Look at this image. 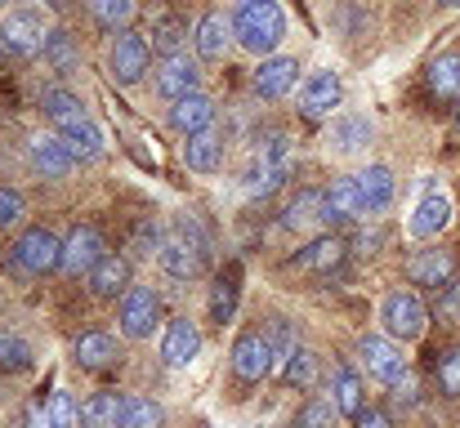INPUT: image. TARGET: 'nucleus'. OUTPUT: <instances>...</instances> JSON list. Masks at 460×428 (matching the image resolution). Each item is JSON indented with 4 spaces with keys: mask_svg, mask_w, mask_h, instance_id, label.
Listing matches in <instances>:
<instances>
[{
    "mask_svg": "<svg viewBox=\"0 0 460 428\" xmlns=\"http://www.w3.org/2000/svg\"><path fill=\"white\" fill-rule=\"evenodd\" d=\"M233 36L246 54L273 58L278 45L287 40V13L278 0H237L233 9Z\"/></svg>",
    "mask_w": 460,
    "mask_h": 428,
    "instance_id": "1",
    "label": "nucleus"
},
{
    "mask_svg": "<svg viewBox=\"0 0 460 428\" xmlns=\"http://www.w3.org/2000/svg\"><path fill=\"white\" fill-rule=\"evenodd\" d=\"M296 170V139L291 135H269L260 143V152L251 156L246 174H242V192L246 197H273Z\"/></svg>",
    "mask_w": 460,
    "mask_h": 428,
    "instance_id": "2",
    "label": "nucleus"
},
{
    "mask_svg": "<svg viewBox=\"0 0 460 428\" xmlns=\"http://www.w3.org/2000/svg\"><path fill=\"white\" fill-rule=\"evenodd\" d=\"M380 326H385V335L394 344H411V339L425 335L429 312H425V303H420L416 290H389L380 299Z\"/></svg>",
    "mask_w": 460,
    "mask_h": 428,
    "instance_id": "3",
    "label": "nucleus"
},
{
    "mask_svg": "<svg viewBox=\"0 0 460 428\" xmlns=\"http://www.w3.org/2000/svg\"><path fill=\"white\" fill-rule=\"evenodd\" d=\"M9 259H13L22 273L45 277V273L63 268V241H58L49 228H27V232H18V241L9 246Z\"/></svg>",
    "mask_w": 460,
    "mask_h": 428,
    "instance_id": "4",
    "label": "nucleus"
},
{
    "mask_svg": "<svg viewBox=\"0 0 460 428\" xmlns=\"http://www.w3.org/2000/svg\"><path fill=\"white\" fill-rule=\"evenodd\" d=\"M358 362H362V371H367L376 384H385V389H394V384H402V380L411 375L402 348H398L394 339H385V335H362V339H358Z\"/></svg>",
    "mask_w": 460,
    "mask_h": 428,
    "instance_id": "5",
    "label": "nucleus"
},
{
    "mask_svg": "<svg viewBox=\"0 0 460 428\" xmlns=\"http://www.w3.org/2000/svg\"><path fill=\"white\" fill-rule=\"evenodd\" d=\"M45 36H49V27H45V18H40L36 9H9V13L0 18V49H4L9 58H31V54H40V49H45Z\"/></svg>",
    "mask_w": 460,
    "mask_h": 428,
    "instance_id": "6",
    "label": "nucleus"
},
{
    "mask_svg": "<svg viewBox=\"0 0 460 428\" xmlns=\"http://www.w3.org/2000/svg\"><path fill=\"white\" fill-rule=\"evenodd\" d=\"M148 63H153V45H148V36H139V31H121V36H112V45H108V76H112L117 85H135V81H144Z\"/></svg>",
    "mask_w": 460,
    "mask_h": 428,
    "instance_id": "7",
    "label": "nucleus"
},
{
    "mask_svg": "<svg viewBox=\"0 0 460 428\" xmlns=\"http://www.w3.org/2000/svg\"><path fill=\"white\" fill-rule=\"evenodd\" d=\"M117 317H121V335L126 339H135V344L153 339L156 326H161V294H156L153 285H130Z\"/></svg>",
    "mask_w": 460,
    "mask_h": 428,
    "instance_id": "8",
    "label": "nucleus"
},
{
    "mask_svg": "<svg viewBox=\"0 0 460 428\" xmlns=\"http://www.w3.org/2000/svg\"><path fill=\"white\" fill-rule=\"evenodd\" d=\"M273 366H278V348H273V339L264 330H242L233 339V371H237V380L260 384L264 375H273Z\"/></svg>",
    "mask_w": 460,
    "mask_h": 428,
    "instance_id": "9",
    "label": "nucleus"
},
{
    "mask_svg": "<svg viewBox=\"0 0 460 428\" xmlns=\"http://www.w3.org/2000/svg\"><path fill=\"white\" fill-rule=\"evenodd\" d=\"M340 103H344V81H340V72H331V67H317V72H308L305 81H300V94H296V108H300V117H308V121H317V117H331Z\"/></svg>",
    "mask_w": 460,
    "mask_h": 428,
    "instance_id": "10",
    "label": "nucleus"
},
{
    "mask_svg": "<svg viewBox=\"0 0 460 428\" xmlns=\"http://www.w3.org/2000/svg\"><path fill=\"white\" fill-rule=\"evenodd\" d=\"M103 255H108V250H103V237H99L94 223H76V228L63 237V273H67V277H90Z\"/></svg>",
    "mask_w": 460,
    "mask_h": 428,
    "instance_id": "11",
    "label": "nucleus"
},
{
    "mask_svg": "<svg viewBox=\"0 0 460 428\" xmlns=\"http://www.w3.org/2000/svg\"><path fill=\"white\" fill-rule=\"evenodd\" d=\"M197 357H201V330H197V321L170 317L165 330H161V362L170 371H188Z\"/></svg>",
    "mask_w": 460,
    "mask_h": 428,
    "instance_id": "12",
    "label": "nucleus"
},
{
    "mask_svg": "<svg viewBox=\"0 0 460 428\" xmlns=\"http://www.w3.org/2000/svg\"><path fill=\"white\" fill-rule=\"evenodd\" d=\"M255 94L260 99H269V103H278V99H287V94H296V85H300V63H296V54H273V58H260V67H255Z\"/></svg>",
    "mask_w": 460,
    "mask_h": 428,
    "instance_id": "13",
    "label": "nucleus"
},
{
    "mask_svg": "<svg viewBox=\"0 0 460 428\" xmlns=\"http://www.w3.org/2000/svg\"><path fill=\"white\" fill-rule=\"evenodd\" d=\"M447 223H452V197H447L443 188H434V179H425V192H420V201H416L407 228H411V237L434 241Z\"/></svg>",
    "mask_w": 460,
    "mask_h": 428,
    "instance_id": "14",
    "label": "nucleus"
},
{
    "mask_svg": "<svg viewBox=\"0 0 460 428\" xmlns=\"http://www.w3.org/2000/svg\"><path fill=\"white\" fill-rule=\"evenodd\" d=\"M197 85H201V67H197V58H188V54H170V58H161L153 72V90L161 99H183V94H197Z\"/></svg>",
    "mask_w": 460,
    "mask_h": 428,
    "instance_id": "15",
    "label": "nucleus"
},
{
    "mask_svg": "<svg viewBox=\"0 0 460 428\" xmlns=\"http://www.w3.org/2000/svg\"><path fill=\"white\" fill-rule=\"evenodd\" d=\"M165 121H170V130L174 135H183V139H192V135H201V130H215V99L210 94H183V99H174L170 108H165Z\"/></svg>",
    "mask_w": 460,
    "mask_h": 428,
    "instance_id": "16",
    "label": "nucleus"
},
{
    "mask_svg": "<svg viewBox=\"0 0 460 428\" xmlns=\"http://www.w3.org/2000/svg\"><path fill=\"white\" fill-rule=\"evenodd\" d=\"M201 259H206V250H201L197 241H188L183 232H170V237L161 241V250H156L161 273L174 277V282H192V277L201 273Z\"/></svg>",
    "mask_w": 460,
    "mask_h": 428,
    "instance_id": "17",
    "label": "nucleus"
},
{
    "mask_svg": "<svg viewBox=\"0 0 460 428\" xmlns=\"http://www.w3.org/2000/svg\"><path fill=\"white\" fill-rule=\"evenodd\" d=\"M233 40H237V36H233V18L219 13V9L201 13L197 27H192V45H197V58H201V63H219Z\"/></svg>",
    "mask_w": 460,
    "mask_h": 428,
    "instance_id": "18",
    "label": "nucleus"
},
{
    "mask_svg": "<svg viewBox=\"0 0 460 428\" xmlns=\"http://www.w3.org/2000/svg\"><path fill=\"white\" fill-rule=\"evenodd\" d=\"M456 255L452 250H443V246H434V250H416L411 255V264H407V277L416 285H429V290H447V285L456 282Z\"/></svg>",
    "mask_w": 460,
    "mask_h": 428,
    "instance_id": "19",
    "label": "nucleus"
},
{
    "mask_svg": "<svg viewBox=\"0 0 460 428\" xmlns=\"http://www.w3.org/2000/svg\"><path fill=\"white\" fill-rule=\"evenodd\" d=\"M27 165H31L40 179H67L76 161H72L67 143L58 139V135H36V139L27 143Z\"/></svg>",
    "mask_w": 460,
    "mask_h": 428,
    "instance_id": "20",
    "label": "nucleus"
},
{
    "mask_svg": "<svg viewBox=\"0 0 460 428\" xmlns=\"http://www.w3.org/2000/svg\"><path fill=\"white\" fill-rule=\"evenodd\" d=\"M353 183H358V192H362L367 214L389 210V205H394V197H398V179H394V170H389V165H367V170H358V174H353Z\"/></svg>",
    "mask_w": 460,
    "mask_h": 428,
    "instance_id": "21",
    "label": "nucleus"
},
{
    "mask_svg": "<svg viewBox=\"0 0 460 428\" xmlns=\"http://www.w3.org/2000/svg\"><path fill=\"white\" fill-rule=\"evenodd\" d=\"M371 135H376V126L362 117V112H340L335 121H331V152L335 156H358L367 143H371Z\"/></svg>",
    "mask_w": 460,
    "mask_h": 428,
    "instance_id": "22",
    "label": "nucleus"
},
{
    "mask_svg": "<svg viewBox=\"0 0 460 428\" xmlns=\"http://www.w3.org/2000/svg\"><path fill=\"white\" fill-rule=\"evenodd\" d=\"M40 112H45V121H49L54 130H67V126L90 121L85 99H81V94H72V90H63V85H54V90H45V94H40Z\"/></svg>",
    "mask_w": 460,
    "mask_h": 428,
    "instance_id": "23",
    "label": "nucleus"
},
{
    "mask_svg": "<svg viewBox=\"0 0 460 428\" xmlns=\"http://www.w3.org/2000/svg\"><path fill=\"white\" fill-rule=\"evenodd\" d=\"M331 402H335V411L349 415V420H358V415L367 411V384H362V375H358L353 366H335V371H331Z\"/></svg>",
    "mask_w": 460,
    "mask_h": 428,
    "instance_id": "24",
    "label": "nucleus"
},
{
    "mask_svg": "<svg viewBox=\"0 0 460 428\" xmlns=\"http://www.w3.org/2000/svg\"><path fill=\"white\" fill-rule=\"evenodd\" d=\"M344 250H349V246H344V237L322 232V237H313L305 250L291 259V268H296V273H331V268L344 259Z\"/></svg>",
    "mask_w": 460,
    "mask_h": 428,
    "instance_id": "25",
    "label": "nucleus"
},
{
    "mask_svg": "<svg viewBox=\"0 0 460 428\" xmlns=\"http://www.w3.org/2000/svg\"><path fill=\"white\" fill-rule=\"evenodd\" d=\"M148 45H153L161 58H170V54H183V40H188V22L179 18V13H170V9H153V18H148Z\"/></svg>",
    "mask_w": 460,
    "mask_h": 428,
    "instance_id": "26",
    "label": "nucleus"
},
{
    "mask_svg": "<svg viewBox=\"0 0 460 428\" xmlns=\"http://www.w3.org/2000/svg\"><path fill=\"white\" fill-rule=\"evenodd\" d=\"M322 201H326V223H358V219L367 214L362 192H358L353 179H335V183L322 192Z\"/></svg>",
    "mask_w": 460,
    "mask_h": 428,
    "instance_id": "27",
    "label": "nucleus"
},
{
    "mask_svg": "<svg viewBox=\"0 0 460 428\" xmlns=\"http://www.w3.org/2000/svg\"><path fill=\"white\" fill-rule=\"evenodd\" d=\"M90 290L99 299H126V290H130V259L126 255H103L99 268L90 273Z\"/></svg>",
    "mask_w": 460,
    "mask_h": 428,
    "instance_id": "28",
    "label": "nucleus"
},
{
    "mask_svg": "<svg viewBox=\"0 0 460 428\" xmlns=\"http://www.w3.org/2000/svg\"><path fill=\"white\" fill-rule=\"evenodd\" d=\"M58 139L67 143L72 161H81V165H90V161H99V156L108 152V135L99 130V121H94V117H90V121H81V126L58 130Z\"/></svg>",
    "mask_w": 460,
    "mask_h": 428,
    "instance_id": "29",
    "label": "nucleus"
},
{
    "mask_svg": "<svg viewBox=\"0 0 460 428\" xmlns=\"http://www.w3.org/2000/svg\"><path fill=\"white\" fill-rule=\"evenodd\" d=\"M72 357H76V366H85V371H103V366L117 362V339H112L108 330H85V335H76Z\"/></svg>",
    "mask_w": 460,
    "mask_h": 428,
    "instance_id": "30",
    "label": "nucleus"
},
{
    "mask_svg": "<svg viewBox=\"0 0 460 428\" xmlns=\"http://www.w3.org/2000/svg\"><path fill=\"white\" fill-rule=\"evenodd\" d=\"M425 81H429V94H434V99H443V103H460V54L456 49L438 54V58L429 63Z\"/></svg>",
    "mask_w": 460,
    "mask_h": 428,
    "instance_id": "31",
    "label": "nucleus"
},
{
    "mask_svg": "<svg viewBox=\"0 0 460 428\" xmlns=\"http://www.w3.org/2000/svg\"><path fill=\"white\" fill-rule=\"evenodd\" d=\"M183 161H188V170H197V174H215V170L224 165V135H215V130L192 135V139L183 143Z\"/></svg>",
    "mask_w": 460,
    "mask_h": 428,
    "instance_id": "32",
    "label": "nucleus"
},
{
    "mask_svg": "<svg viewBox=\"0 0 460 428\" xmlns=\"http://www.w3.org/2000/svg\"><path fill=\"white\" fill-rule=\"evenodd\" d=\"M282 223H287L291 232L322 228V223H326V201H322V192H296V201L282 210Z\"/></svg>",
    "mask_w": 460,
    "mask_h": 428,
    "instance_id": "33",
    "label": "nucleus"
},
{
    "mask_svg": "<svg viewBox=\"0 0 460 428\" xmlns=\"http://www.w3.org/2000/svg\"><path fill=\"white\" fill-rule=\"evenodd\" d=\"M121 411H126V397H121V393H94L90 402H81V424L117 428L121 424Z\"/></svg>",
    "mask_w": 460,
    "mask_h": 428,
    "instance_id": "34",
    "label": "nucleus"
},
{
    "mask_svg": "<svg viewBox=\"0 0 460 428\" xmlns=\"http://www.w3.org/2000/svg\"><path fill=\"white\" fill-rule=\"evenodd\" d=\"M282 380L296 384V389H308V384L317 380V353L305 348V344H296V348L282 357Z\"/></svg>",
    "mask_w": 460,
    "mask_h": 428,
    "instance_id": "35",
    "label": "nucleus"
},
{
    "mask_svg": "<svg viewBox=\"0 0 460 428\" xmlns=\"http://www.w3.org/2000/svg\"><path fill=\"white\" fill-rule=\"evenodd\" d=\"M233 308H237V268H228V273H219L215 277V290H210V321H228L233 317Z\"/></svg>",
    "mask_w": 460,
    "mask_h": 428,
    "instance_id": "36",
    "label": "nucleus"
},
{
    "mask_svg": "<svg viewBox=\"0 0 460 428\" xmlns=\"http://www.w3.org/2000/svg\"><path fill=\"white\" fill-rule=\"evenodd\" d=\"M90 4V13H94V22L99 27H108V31H126V22L135 18V0H85Z\"/></svg>",
    "mask_w": 460,
    "mask_h": 428,
    "instance_id": "37",
    "label": "nucleus"
},
{
    "mask_svg": "<svg viewBox=\"0 0 460 428\" xmlns=\"http://www.w3.org/2000/svg\"><path fill=\"white\" fill-rule=\"evenodd\" d=\"M81 424V406L67 389H54L45 402V428H76Z\"/></svg>",
    "mask_w": 460,
    "mask_h": 428,
    "instance_id": "38",
    "label": "nucleus"
},
{
    "mask_svg": "<svg viewBox=\"0 0 460 428\" xmlns=\"http://www.w3.org/2000/svg\"><path fill=\"white\" fill-rule=\"evenodd\" d=\"M40 54H45V63H49L54 72H72V67H76V58H81V54H76V45H72V36H67L63 27H54V31L45 36V49H40Z\"/></svg>",
    "mask_w": 460,
    "mask_h": 428,
    "instance_id": "39",
    "label": "nucleus"
},
{
    "mask_svg": "<svg viewBox=\"0 0 460 428\" xmlns=\"http://www.w3.org/2000/svg\"><path fill=\"white\" fill-rule=\"evenodd\" d=\"M161 424H165V411L156 406L153 397H126V411H121L117 428H161Z\"/></svg>",
    "mask_w": 460,
    "mask_h": 428,
    "instance_id": "40",
    "label": "nucleus"
},
{
    "mask_svg": "<svg viewBox=\"0 0 460 428\" xmlns=\"http://www.w3.org/2000/svg\"><path fill=\"white\" fill-rule=\"evenodd\" d=\"M335 402L331 397H313V402H305V411L296 415V428H335Z\"/></svg>",
    "mask_w": 460,
    "mask_h": 428,
    "instance_id": "41",
    "label": "nucleus"
},
{
    "mask_svg": "<svg viewBox=\"0 0 460 428\" xmlns=\"http://www.w3.org/2000/svg\"><path fill=\"white\" fill-rule=\"evenodd\" d=\"M434 380L447 397H460V348H447L438 362H434Z\"/></svg>",
    "mask_w": 460,
    "mask_h": 428,
    "instance_id": "42",
    "label": "nucleus"
},
{
    "mask_svg": "<svg viewBox=\"0 0 460 428\" xmlns=\"http://www.w3.org/2000/svg\"><path fill=\"white\" fill-rule=\"evenodd\" d=\"M31 362V344L22 339V335H9V330H0V366H27Z\"/></svg>",
    "mask_w": 460,
    "mask_h": 428,
    "instance_id": "43",
    "label": "nucleus"
},
{
    "mask_svg": "<svg viewBox=\"0 0 460 428\" xmlns=\"http://www.w3.org/2000/svg\"><path fill=\"white\" fill-rule=\"evenodd\" d=\"M22 214H27L22 192H18V188H0V228H13Z\"/></svg>",
    "mask_w": 460,
    "mask_h": 428,
    "instance_id": "44",
    "label": "nucleus"
},
{
    "mask_svg": "<svg viewBox=\"0 0 460 428\" xmlns=\"http://www.w3.org/2000/svg\"><path fill=\"white\" fill-rule=\"evenodd\" d=\"M438 308H443V317H447V321H460V282L447 285V294H443V303H438Z\"/></svg>",
    "mask_w": 460,
    "mask_h": 428,
    "instance_id": "45",
    "label": "nucleus"
},
{
    "mask_svg": "<svg viewBox=\"0 0 460 428\" xmlns=\"http://www.w3.org/2000/svg\"><path fill=\"white\" fill-rule=\"evenodd\" d=\"M353 428H394V420H389L385 411H371V406H367V411L353 420Z\"/></svg>",
    "mask_w": 460,
    "mask_h": 428,
    "instance_id": "46",
    "label": "nucleus"
},
{
    "mask_svg": "<svg viewBox=\"0 0 460 428\" xmlns=\"http://www.w3.org/2000/svg\"><path fill=\"white\" fill-rule=\"evenodd\" d=\"M45 4H49V9H67L72 0H45Z\"/></svg>",
    "mask_w": 460,
    "mask_h": 428,
    "instance_id": "47",
    "label": "nucleus"
},
{
    "mask_svg": "<svg viewBox=\"0 0 460 428\" xmlns=\"http://www.w3.org/2000/svg\"><path fill=\"white\" fill-rule=\"evenodd\" d=\"M438 4H443V9H460V0H438Z\"/></svg>",
    "mask_w": 460,
    "mask_h": 428,
    "instance_id": "48",
    "label": "nucleus"
},
{
    "mask_svg": "<svg viewBox=\"0 0 460 428\" xmlns=\"http://www.w3.org/2000/svg\"><path fill=\"white\" fill-rule=\"evenodd\" d=\"M456 126H460V112H456Z\"/></svg>",
    "mask_w": 460,
    "mask_h": 428,
    "instance_id": "49",
    "label": "nucleus"
},
{
    "mask_svg": "<svg viewBox=\"0 0 460 428\" xmlns=\"http://www.w3.org/2000/svg\"><path fill=\"white\" fill-rule=\"evenodd\" d=\"M0 4H9V0H0Z\"/></svg>",
    "mask_w": 460,
    "mask_h": 428,
    "instance_id": "50",
    "label": "nucleus"
}]
</instances>
